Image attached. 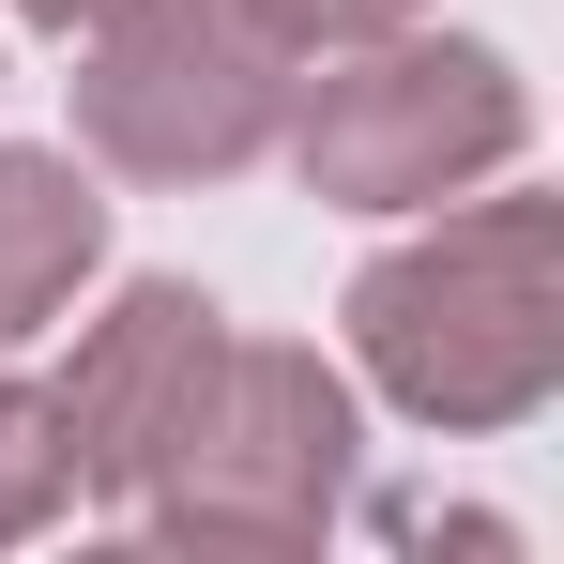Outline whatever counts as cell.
<instances>
[{"instance_id":"obj_1","label":"cell","mask_w":564,"mask_h":564,"mask_svg":"<svg viewBox=\"0 0 564 564\" xmlns=\"http://www.w3.org/2000/svg\"><path fill=\"white\" fill-rule=\"evenodd\" d=\"M351 351L427 427H519L564 381V214L550 198H473L427 245L367 260Z\"/></svg>"},{"instance_id":"obj_2","label":"cell","mask_w":564,"mask_h":564,"mask_svg":"<svg viewBox=\"0 0 564 564\" xmlns=\"http://www.w3.org/2000/svg\"><path fill=\"white\" fill-rule=\"evenodd\" d=\"M77 31H93L77 122H93L107 169H138V184H229V169L275 153L305 46H290L260 0H107Z\"/></svg>"},{"instance_id":"obj_3","label":"cell","mask_w":564,"mask_h":564,"mask_svg":"<svg viewBox=\"0 0 564 564\" xmlns=\"http://www.w3.org/2000/svg\"><path fill=\"white\" fill-rule=\"evenodd\" d=\"M336 488H351V381L321 351H290V336H229L198 427L153 458L138 503L184 550H305L336 519Z\"/></svg>"},{"instance_id":"obj_4","label":"cell","mask_w":564,"mask_h":564,"mask_svg":"<svg viewBox=\"0 0 564 564\" xmlns=\"http://www.w3.org/2000/svg\"><path fill=\"white\" fill-rule=\"evenodd\" d=\"M290 169L305 198H351V214H412L443 184H488L519 153V77L488 46H427V31H351V62L290 77Z\"/></svg>"},{"instance_id":"obj_5","label":"cell","mask_w":564,"mask_h":564,"mask_svg":"<svg viewBox=\"0 0 564 564\" xmlns=\"http://www.w3.org/2000/svg\"><path fill=\"white\" fill-rule=\"evenodd\" d=\"M214 351H229V321H214L184 275H138V290L93 321V336H77L62 397H46L62 488H93V503H138V488H153V458L198 427V397H214Z\"/></svg>"},{"instance_id":"obj_6","label":"cell","mask_w":564,"mask_h":564,"mask_svg":"<svg viewBox=\"0 0 564 564\" xmlns=\"http://www.w3.org/2000/svg\"><path fill=\"white\" fill-rule=\"evenodd\" d=\"M93 245H107V198L62 153H0V351L93 275Z\"/></svg>"},{"instance_id":"obj_7","label":"cell","mask_w":564,"mask_h":564,"mask_svg":"<svg viewBox=\"0 0 564 564\" xmlns=\"http://www.w3.org/2000/svg\"><path fill=\"white\" fill-rule=\"evenodd\" d=\"M46 503H62V443H46V397H15V381H0V550H15V534H31Z\"/></svg>"},{"instance_id":"obj_8","label":"cell","mask_w":564,"mask_h":564,"mask_svg":"<svg viewBox=\"0 0 564 564\" xmlns=\"http://www.w3.org/2000/svg\"><path fill=\"white\" fill-rule=\"evenodd\" d=\"M260 15H275L290 46H351V31H397L412 0H260Z\"/></svg>"},{"instance_id":"obj_9","label":"cell","mask_w":564,"mask_h":564,"mask_svg":"<svg viewBox=\"0 0 564 564\" xmlns=\"http://www.w3.org/2000/svg\"><path fill=\"white\" fill-rule=\"evenodd\" d=\"M15 15H46V31H77V15H107V0H15Z\"/></svg>"}]
</instances>
